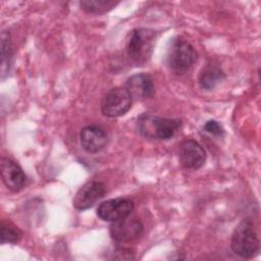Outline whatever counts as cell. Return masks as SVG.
<instances>
[{
    "instance_id": "3957f363",
    "label": "cell",
    "mask_w": 261,
    "mask_h": 261,
    "mask_svg": "<svg viewBox=\"0 0 261 261\" xmlns=\"http://www.w3.org/2000/svg\"><path fill=\"white\" fill-rule=\"evenodd\" d=\"M230 248L236 255L245 259L253 258L259 253V238L250 219L242 220L234 228L231 234Z\"/></svg>"
},
{
    "instance_id": "277c9868",
    "label": "cell",
    "mask_w": 261,
    "mask_h": 261,
    "mask_svg": "<svg viewBox=\"0 0 261 261\" xmlns=\"http://www.w3.org/2000/svg\"><path fill=\"white\" fill-rule=\"evenodd\" d=\"M198 53L194 46L188 41L176 38L174 39L167 52V64L176 74L187 72L197 61Z\"/></svg>"
},
{
    "instance_id": "8fae6325",
    "label": "cell",
    "mask_w": 261,
    "mask_h": 261,
    "mask_svg": "<svg viewBox=\"0 0 261 261\" xmlns=\"http://www.w3.org/2000/svg\"><path fill=\"white\" fill-rule=\"evenodd\" d=\"M1 178L5 187L11 192L21 191L27 184V175L22 168L9 158H1Z\"/></svg>"
},
{
    "instance_id": "9a60e30c",
    "label": "cell",
    "mask_w": 261,
    "mask_h": 261,
    "mask_svg": "<svg viewBox=\"0 0 261 261\" xmlns=\"http://www.w3.org/2000/svg\"><path fill=\"white\" fill-rule=\"evenodd\" d=\"M12 58L11 40L10 35L7 32L1 34V77L2 80L8 73Z\"/></svg>"
},
{
    "instance_id": "52a82bcc",
    "label": "cell",
    "mask_w": 261,
    "mask_h": 261,
    "mask_svg": "<svg viewBox=\"0 0 261 261\" xmlns=\"http://www.w3.org/2000/svg\"><path fill=\"white\" fill-rule=\"evenodd\" d=\"M143 223L135 217H124L113 221L109 227L111 238L117 243H127L140 238L143 233Z\"/></svg>"
},
{
    "instance_id": "e0dca14e",
    "label": "cell",
    "mask_w": 261,
    "mask_h": 261,
    "mask_svg": "<svg viewBox=\"0 0 261 261\" xmlns=\"http://www.w3.org/2000/svg\"><path fill=\"white\" fill-rule=\"evenodd\" d=\"M204 130L212 136H215V137H222L224 135V128L222 127V125L216 121V120H208L204 126H203Z\"/></svg>"
},
{
    "instance_id": "4fadbf2b",
    "label": "cell",
    "mask_w": 261,
    "mask_h": 261,
    "mask_svg": "<svg viewBox=\"0 0 261 261\" xmlns=\"http://www.w3.org/2000/svg\"><path fill=\"white\" fill-rule=\"evenodd\" d=\"M225 79L224 71L217 65L207 64L199 73L198 83L203 90L211 91Z\"/></svg>"
},
{
    "instance_id": "ac0fdd59",
    "label": "cell",
    "mask_w": 261,
    "mask_h": 261,
    "mask_svg": "<svg viewBox=\"0 0 261 261\" xmlns=\"http://www.w3.org/2000/svg\"><path fill=\"white\" fill-rule=\"evenodd\" d=\"M113 258L114 259H122V260H129V259H135L134 252L130 249H125V248H118L114 251L113 253Z\"/></svg>"
},
{
    "instance_id": "30bf717a",
    "label": "cell",
    "mask_w": 261,
    "mask_h": 261,
    "mask_svg": "<svg viewBox=\"0 0 261 261\" xmlns=\"http://www.w3.org/2000/svg\"><path fill=\"white\" fill-rule=\"evenodd\" d=\"M109 141L106 129L98 124H90L82 128L80 133V143L82 148L88 153H98L103 150Z\"/></svg>"
},
{
    "instance_id": "2e32d148",
    "label": "cell",
    "mask_w": 261,
    "mask_h": 261,
    "mask_svg": "<svg viewBox=\"0 0 261 261\" xmlns=\"http://www.w3.org/2000/svg\"><path fill=\"white\" fill-rule=\"evenodd\" d=\"M1 244H16L22 238V231L9 221L2 220L0 224Z\"/></svg>"
},
{
    "instance_id": "5bb4252c",
    "label": "cell",
    "mask_w": 261,
    "mask_h": 261,
    "mask_svg": "<svg viewBox=\"0 0 261 261\" xmlns=\"http://www.w3.org/2000/svg\"><path fill=\"white\" fill-rule=\"evenodd\" d=\"M118 2L112 0H83L80 2L81 8L91 14H104L113 9Z\"/></svg>"
},
{
    "instance_id": "6da1fadb",
    "label": "cell",
    "mask_w": 261,
    "mask_h": 261,
    "mask_svg": "<svg viewBox=\"0 0 261 261\" xmlns=\"http://www.w3.org/2000/svg\"><path fill=\"white\" fill-rule=\"evenodd\" d=\"M156 42V32L147 28L134 29L126 39V55L129 62L142 66L152 56Z\"/></svg>"
},
{
    "instance_id": "9c48e42d",
    "label": "cell",
    "mask_w": 261,
    "mask_h": 261,
    "mask_svg": "<svg viewBox=\"0 0 261 261\" xmlns=\"http://www.w3.org/2000/svg\"><path fill=\"white\" fill-rule=\"evenodd\" d=\"M106 193L105 185L98 180H91L83 185L73 198V206L77 210H87L93 207Z\"/></svg>"
},
{
    "instance_id": "7a4b0ae2",
    "label": "cell",
    "mask_w": 261,
    "mask_h": 261,
    "mask_svg": "<svg viewBox=\"0 0 261 261\" xmlns=\"http://www.w3.org/2000/svg\"><path fill=\"white\" fill-rule=\"evenodd\" d=\"M181 121L176 118H163L152 114H142L138 117L139 133L147 138L166 141L171 139L179 129Z\"/></svg>"
},
{
    "instance_id": "8992f818",
    "label": "cell",
    "mask_w": 261,
    "mask_h": 261,
    "mask_svg": "<svg viewBox=\"0 0 261 261\" xmlns=\"http://www.w3.org/2000/svg\"><path fill=\"white\" fill-rule=\"evenodd\" d=\"M135 209L134 202L128 198H115L102 202L97 208V216L104 220L113 222L127 217Z\"/></svg>"
},
{
    "instance_id": "ba28073f",
    "label": "cell",
    "mask_w": 261,
    "mask_h": 261,
    "mask_svg": "<svg viewBox=\"0 0 261 261\" xmlns=\"http://www.w3.org/2000/svg\"><path fill=\"white\" fill-rule=\"evenodd\" d=\"M178 158L181 166L189 170L201 168L206 161V152L195 140H186L179 145Z\"/></svg>"
},
{
    "instance_id": "7c38bea8",
    "label": "cell",
    "mask_w": 261,
    "mask_h": 261,
    "mask_svg": "<svg viewBox=\"0 0 261 261\" xmlns=\"http://www.w3.org/2000/svg\"><path fill=\"white\" fill-rule=\"evenodd\" d=\"M124 88L127 90L133 99L145 100L153 97L155 93V87L153 79L148 73H137L129 76Z\"/></svg>"
},
{
    "instance_id": "5b68a950",
    "label": "cell",
    "mask_w": 261,
    "mask_h": 261,
    "mask_svg": "<svg viewBox=\"0 0 261 261\" xmlns=\"http://www.w3.org/2000/svg\"><path fill=\"white\" fill-rule=\"evenodd\" d=\"M133 98L124 87H116L109 90L102 99L101 111L107 117H119L124 115L132 107Z\"/></svg>"
}]
</instances>
